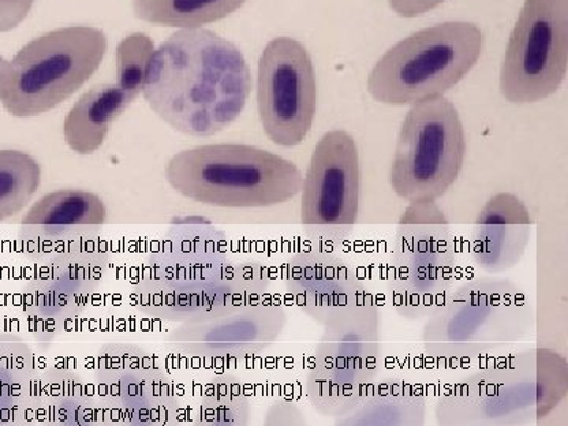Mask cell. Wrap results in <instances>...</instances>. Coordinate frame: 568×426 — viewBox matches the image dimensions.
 Instances as JSON below:
<instances>
[{
	"mask_svg": "<svg viewBox=\"0 0 568 426\" xmlns=\"http://www.w3.org/2000/svg\"><path fill=\"white\" fill-rule=\"evenodd\" d=\"M361 153L345 130L321 138L302 182L301 222L312 235L342 242L361 212Z\"/></svg>",
	"mask_w": 568,
	"mask_h": 426,
	"instance_id": "obj_14",
	"label": "cell"
},
{
	"mask_svg": "<svg viewBox=\"0 0 568 426\" xmlns=\"http://www.w3.org/2000/svg\"><path fill=\"white\" fill-rule=\"evenodd\" d=\"M484 32L474 22L448 21L406 37L384 52L366 89L377 103L413 106L444 97L480 61Z\"/></svg>",
	"mask_w": 568,
	"mask_h": 426,
	"instance_id": "obj_6",
	"label": "cell"
},
{
	"mask_svg": "<svg viewBox=\"0 0 568 426\" xmlns=\"http://www.w3.org/2000/svg\"><path fill=\"white\" fill-rule=\"evenodd\" d=\"M153 52H155V44H153L151 37L141 32L125 37L118 44V51H115V74H118V81H115V85L133 103L136 102L138 97L142 93V89H144Z\"/></svg>",
	"mask_w": 568,
	"mask_h": 426,
	"instance_id": "obj_26",
	"label": "cell"
},
{
	"mask_svg": "<svg viewBox=\"0 0 568 426\" xmlns=\"http://www.w3.org/2000/svg\"><path fill=\"white\" fill-rule=\"evenodd\" d=\"M568 366L555 351L500 358L452 384L435 416L447 426L525 425L549 416L567 398Z\"/></svg>",
	"mask_w": 568,
	"mask_h": 426,
	"instance_id": "obj_3",
	"label": "cell"
},
{
	"mask_svg": "<svg viewBox=\"0 0 568 426\" xmlns=\"http://www.w3.org/2000/svg\"><path fill=\"white\" fill-rule=\"evenodd\" d=\"M457 248L436 203L410 204L399 220L388 264V302L407 321L428 320L454 290Z\"/></svg>",
	"mask_w": 568,
	"mask_h": 426,
	"instance_id": "obj_8",
	"label": "cell"
},
{
	"mask_svg": "<svg viewBox=\"0 0 568 426\" xmlns=\"http://www.w3.org/2000/svg\"><path fill=\"white\" fill-rule=\"evenodd\" d=\"M132 104L118 85H95L67 114L63 122L67 145L78 155H92L106 141L112 123Z\"/></svg>",
	"mask_w": 568,
	"mask_h": 426,
	"instance_id": "obj_20",
	"label": "cell"
},
{
	"mask_svg": "<svg viewBox=\"0 0 568 426\" xmlns=\"http://www.w3.org/2000/svg\"><path fill=\"white\" fill-rule=\"evenodd\" d=\"M106 51V33L93 26L43 33L13 59L0 55V104L18 119L54 110L91 80Z\"/></svg>",
	"mask_w": 568,
	"mask_h": 426,
	"instance_id": "obj_5",
	"label": "cell"
},
{
	"mask_svg": "<svg viewBox=\"0 0 568 426\" xmlns=\"http://www.w3.org/2000/svg\"><path fill=\"white\" fill-rule=\"evenodd\" d=\"M286 325V310L267 294L234 312L178 324L164 345L196 361H244L274 345Z\"/></svg>",
	"mask_w": 568,
	"mask_h": 426,
	"instance_id": "obj_15",
	"label": "cell"
},
{
	"mask_svg": "<svg viewBox=\"0 0 568 426\" xmlns=\"http://www.w3.org/2000/svg\"><path fill=\"white\" fill-rule=\"evenodd\" d=\"M50 413L55 424L89 425L97 418L95 396L73 369L55 373L50 386Z\"/></svg>",
	"mask_w": 568,
	"mask_h": 426,
	"instance_id": "obj_25",
	"label": "cell"
},
{
	"mask_svg": "<svg viewBox=\"0 0 568 426\" xmlns=\"http://www.w3.org/2000/svg\"><path fill=\"white\" fill-rule=\"evenodd\" d=\"M284 287L293 304L320 325L345 315L369 294L349 264L317 248L291 257Z\"/></svg>",
	"mask_w": 568,
	"mask_h": 426,
	"instance_id": "obj_16",
	"label": "cell"
},
{
	"mask_svg": "<svg viewBox=\"0 0 568 426\" xmlns=\"http://www.w3.org/2000/svg\"><path fill=\"white\" fill-rule=\"evenodd\" d=\"M466 159V133L446 97L407 111L390 166L392 190L409 204L436 203L457 182Z\"/></svg>",
	"mask_w": 568,
	"mask_h": 426,
	"instance_id": "obj_10",
	"label": "cell"
},
{
	"mask_svg": "<svg viewBox=\"0 0 568 426\" xmlns=\"http://www.w3.org/2000/svg\"><path fill=\"white\" fill-rule=\"evenodd\" d=\"M271 284L263 264L230 260L220 231L181 226L171 230L142 265L132 304L142 315L181 324L261 301Z\"/></svg>",
	"mask_w": 568,
	"mask_h": 426,
	"instance_id": "obj_1",
	"label": "cell"
},
{
	"mask_svg": "<svg viewBox=\"0 0 568 426\" xmlns=\"http://www.w3.org/2000/svg\"><path fill=\"white\" fill-rule=\"evenodd\" d=\"M257 110L268 140L295 148L308 136L317 111V81L312 55L301 41L276 37L257 65Z\"/></svg>",
	"mask_w": 568,
	"mask_h": 426,
	"instance_id": "obj_12",
	"label": "cell"
},
{
	"mask_svg": "<svg viewBox=\"0 0 568 426\" xmlns=\"http://www.w3.org/2000/svg\"><path fill=\"white\" fill-rule=\"evenodd\" d=\"M171 189L186 200L223 209H268L294 200L304 175L291 160L245 144H209L175 153Z\"/></svg>",
	"mask_w": 568,
	"mask_h": 426,
	"instance_id": "obj_4",
	"label": "cell"
},
{
	"mask_svg": "<svg viewBox=\"0 0 568 426\" xmlns=\"http://www.w3.org/2000/svg\"><path fill=\"white\" fill-rule=\"evenodd\" d=\"M36 0H0V33L13 31L31 13Z\"/></svg>",
	"mask_w": 568,
	"mask_h": 426,
	"instance_id": "obj_27",
	"label": "cell"
},
{
	"mask_svg": "<svg viewBox=\"0 0 568 426\" xmlns=\"http://www.w3.org/2000/svg\"><path fill=\"white\" fill-rule=\"evenodd\" d=\"M108 209L99 194L85 190H58L41 197L22 216L24 226L99 227L106 223Z\"/></svg>",
	"mask_w": 568,
	"mask_h": 426,
	"instance_id": "obj_21",
	"label": "cell"
},
{
	"mask_svg": "<svg viewBox=\"0 0 568 426\" xmlns=\"http://www.w3.org/2000/svg\"><path fill=\"white\" fill-rule=\"evenodd\" d=\"M446 0H388V6L402 18H417L435 10Z\"/></svg>",
	"mask_w": 568,
	"mask_h": 426,
	"instance_id": "obj_28",
	"label": "cell"
},
{
	"mask_svg": "<svg viewBox=\"0 0 568 426\" xmlns=\"http://www.w3.org/2000/svg\"><path fill=\"white\" fill-rule=\"evenodd\" d=\"M568 69V0H525L500 65L499 88L511 104L544 102Z\"/></svg>",
	"mask_w": 568,
	"mask_h": 426,
	"instance_id": "obj_11",
	"label": "cell"
},
{
	"mask_svg": "<svg viewBox=\"0 0 568 426\" xmlns=\"http://www.w3.org/2000/svg\"><path fill=\"white\" fill-rule=\"evenodd\" d=\"M252 399L239 377L223 375L209 379L201 388L196 424L207 426L248 425Z\"/></svg>",
	"mask_w": 568,
	"mask_h": 426,
	"instance_id": "obj_23",
	"label": "cell"
},
{
	"mask_svg": "<svg viewBox=\"0 0 568 426\" xmlns=\"http://www.w3.org/2000/svg\"><path fill=\"white\" fill-rule=\"evenodd\" d=\"M141 95L175 132L211 138L241 118L252 71L233 41L211 29H181L153 52Z\"/></svg>",
	"mask_w": 568,
	"mask_h": 426,
	"instance_id": "obj_2",
	"label": "cell"
},
{
	"mask_svg": "<svg viewBox=\"0 0 568 426\" xmlns=\"http://www.w3.org/2000/svg\"><path fill=\"white\" fill-rule=\"evenodd\" d=\"M381 316V306L368 294L345 315L323 325L305 384L306 398L321 416H345L377 379Z\"/></svg>",
	"mask_w": 568,
	"mask_h": 426,
	"instance_id": "obj_9",
	"label": "cell"
},
{
	"mask_svg": "<svg viewBox=\"0 0 568 426\" xmlns=\"http://www.w3.org/2000/svg\"><path fill=\"white\" fill-rule=\"evenodd\" d=\"M41 182L39 162L21 151H0V223L24 211Z\"/></svg>",
	"mask_w": 568,
	"mask_h": 426,
	"instance_id": "obj_24",
	"label": "cell"
},
{
	"mask_svg": "<svg viewBox=\"0 0 568 426\" xmlns=\"http://www.w3.org/2000/svg\"><path fill=\"white\" fill-rule=\"evenodd\" d=\"M246 0H133L138 20L166 28L196 29L231 17Z\"/></svg>",
	"mask_w": 568,
	"mask_h": 426,
	"instance_id": "obj_22",
	"label": "cell"
},
{
	"mask_svg": "<svg viewBox=\"0 0 568 426\" xmlns=\"http://www.w3.org/2000/svg\"><path fill=\"white\" fill-rule=\"evenodd\" d=\"M108 254L99 241H71L58 252L43 278L39 294V320L47 331L61 332L81 315L89 298L103 282Z\"/></svg>",
	"mask_w": 568,
	"mask_h": 426,
	"instance_id": "obj_17",
	"label": "cell"
},
{
	"mask_svg": "<svg viewBox=\"0 0 568 426\" xmlns=\"http://www.w3.org/2000/svg\"><path fill=\"white\" fill-rule=\"evenodd\" d=\"M470 256L480 271L500 275L525 256L532 233L528 205L511 193L489 197L476 219Z\"/></svg>",
	"mask_w": 568,
	"mask_h": 426,
	"instance_id": "obj_18",
	"label": "cell"
},
{
	"mask_svg": "<svg viewBox=\"0 0 568 426\" xmlns=\"http://www.w3.org/2000/svg\"><path fill=\"white\" fill-rule=\"evenodd\" d=\"M534 323L532 302L518 284L497 275L477 276L448 293L426 320L422 343L437 358L458 361L519 342Z\"/></svg>",
	"mask_w": 568,
	"mask_h": 426,
	"instance_id": "obj_7",
	"label": "cell"
},
{
	"mask_svg": "<svg viewBox=\"0 0 568 426\" xmlns=\"http://www.w3.org/2000/svg\"><path fill=\"white\" fill-rule=\"evenodd\" d=\"M97 395L123 424L173 425L181 399L171 376L134 343H108L95 358Z\"/></svg>",
	"mask_w": 568,
	"mask_h": 426,
	"instance_id": "obj_13",
	"label": "cell"
},
{
	"mask_svg": "<svg viewBox=\"0 0 568 426\" xmlns=\"http://www.w3.org/2000/svg\"><path fill=\"white\" fill-rule=\"evenodd\" d=\"M426 399L422 388L402 377L376 379L364 399L345 416L335 418L338 426H417L424 425Z\"/></svg>",
	"mask_w": 568,
	"mask_h": 426,
	"instance_id": "obj_19",
	"label": "cell"
}]
</instances>
